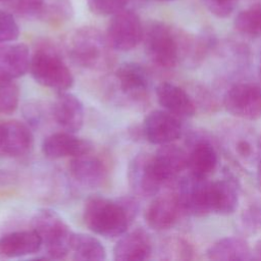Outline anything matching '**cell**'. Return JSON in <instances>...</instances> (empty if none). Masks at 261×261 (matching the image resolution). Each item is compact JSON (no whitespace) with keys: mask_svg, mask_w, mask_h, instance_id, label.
Listing matches in <instances>:
<instances>
[{"mask_svg":"<svg viewBox=\"0 0 261 261\" xmlns=\"http://www.w3.org/2000/svg\"><path fill=\"white\" fill-rule=\"evenodd\" d=\"M139 211V202L132 196L115 199L92 196L85 202L83 219L94 233L105 238H117L127 231Z\"/></svg>","mask_w":261,"mask_h":261,"instance_id":"1","label":"cell"},{"mask_svg":"<svg viewBox=\"0 0 261 261\" xmlns=\"http://www.w3.org/2000/svg\"><path fill=\"white\" fill-rule=\"evenodd\" d=\"M66 51L74 64L94 72H108L116 61L106 34L92 25L72 31L66 40Z\"/></svg>","mask_w":261,"mask_h":261,"instance_id":"2","label":"cell"},{"mask_svg":"<svg viewBox=\"0 0 261 261\" xmlns=\"http://www.w3.org/2000/svg\"><path fill=\"white\" fill-rule=\"evenodd\" d=\"M144 47L158 67L170 69L192 51V40L179 30L162 21H152L144 29Z\"/></svg>","mask_w":261,"mask_h":261,"instance_id":"3","label":"cell"},{"mask_svg":"<svg viewBox=\"0 0 261 261\" xmlns=\"http://www.w3.org/2000/svg\"><path fill=\"white\" fill-rule=\"evenodd\" d=\"M30 73L39 85L58 92L69 90L73 75L58 49L47 41L40 43L31 56Z\"/></svg>","mask_w":261,"mask_h":261,"instance_id":"4","label":"cell"},{"mask_svg":"<svg viewBox=\"0 0 261 261\" xmlns=\"http://www.w3.org/2000/svg\"><path fill=\"white\" fill-rule=\"evenodd\" d=\"M32 228L41 238L47 259L61 260L71 252L74 232L56 211L49 208L38 210L32 218Z\"/></svg>","mask_w":261,"mask_h":261,"instance_id":"5","label":"cell"},{"mask_svg":"<svg viewBox=\"0 0 261 261\" xmlns=\"http://www.w3.org/2000/svg\"><path fill=\"white\" fill-rule=\"evenodd\" d=\"M111 88L118 100L128 104H141L148 96L150 76L146 68L137 62L120 64L111 80Z\"/></svg>","mask_w":261,"mask_h":261,"instance_id":"6","label":"cell"},{"mask_svg":"<svg viewBox=\"0 0 261 261\" xmlns=\"http://www.w3.org/2000/svg\"><path fill=\"white\" fill-rule=\"evenodd\" d=\"M144 29L136 11L133 8H124L111 16L105 34L115 51L126 52L143 41Z\"/></svg>","mask_w":261,"mask_h":261,"instance_id":"7","label":"cell"},{"mask_svg":"<svg viewBox=\"0 0 261 261\" xmlns=\"http://www.w3.org/2000/svg\"><path fill=\"white\" fill-rule=\"evenodd\" d=\"M10 5L19 16L51 25L63 24L73 15L71 0H13Z\"/></svg>","mask_w":261,"mask_h":261,"instance_id":"8","label":"cell"},{"mask_svg":"<svg viewBox=\"0 0 261 261\" xmlns=\"http://www.w3.org/2000/svg\"><path fill=\"white\" fill-rule=\"evenodd\" d=\"M224 108L233 116L246 120L261 117V89L253 84H237L223 97Z\"/></svg>","mask_w":261,"mask_h":261,"instance_id":"9","label":"cell"},{"mask_svg":"<svg viewBox=\"0 0 261 261\" xmlns=\"http://www.w3.org/2000/svg\"><path fill=\"white\" fill-rule=\"evenodd\" d=\"M126 177L132 192L144 198L156 196L164 186L155 171L152 155L148 153H140L130 160Z\"/></svg>","mask_w":261,"mask_h":261,"instance_id":"10","label":"cell"},{"mask_svg":"<svg viewBox=\"0 0 261 261\" xmlns=\"http://www.w3.org/2000/svg\"><path fill=\"white\" fill-rule=\"evenodd\" d=\"M182 132L179 117L163 110H153L145 117L142 133L153 145H166L180 138Z\"/></svg>","mask_w":261,"mask_h":261,"instance_id":"11","label":"cell"},{"mask_svg":"<svg viewBox=\"0 0 261 261\" xmlns=\"http://www.w3.org/2000/svg\"><path fill=\"white\" fill-rule=\"evenodd\" d=\"M209 184L207 178L197 177L191 173L179 181L176 194L184 214L200 217L211 213Z\"/></svg>","mask_w":261,"mask_h":261,"instance_id":"12","label":"cell"},{"mask_svg":"<svg viewBox=\"0 0 261 261\" xmlns=\"http://www.w3.org/2000/svg\"><path fill=\"white\" fill-rule=\"evenodd\" d=\"M34 147V135L28 123L12 119L0 121V154L8 157L28 155Z\"/></svg>","mask_w":261,"mask_h":261,"instance_id":"13","label":"cell"},{"mask_svg":"<svg viewBox=\"0 0 261 261\" xmlns=\"http://www.w3.org/2000/svg\"><path fill=\"white\" fill-rule=\"evenodd\" d=\"M68 170L70 176L85 188H101L109 178L107 164L92 152L70 158Z\"/></svg>","mask_w":261,"mask_h":261,"instance_id":"14","label":"cell"},{"mask_svg":"<svg viewBox=\"0 0 261 261\" xmlns=\"http://www.w3.org/2000/svg\"><path fill=\"white\" fill-rule=\"evenodd\" d=\"M182 214L176 192L165 193L153 199L146 210L145 219L150 228L160 231L171 228Z\"/></svg>","mask_w":261,"mask_h":261,"instance_id":"15","label":"cell"},{"mask_svg":"<svg viewBox=\"0 0 261 261\" xmlns=\"http://www.w3.org/2000/svg\"><path fill=\"white\" fill-rule=\"evenodd\" d=\"M43 154L52 160L61 158H73L90 153L94 149L91 141L76 137L73 133L59 132L49 135L41 146Z\"/></svg>","mask_w":261,"mask_h":261,"instance_id":"16","label":"cell"},{"mask_svg":"<svg viewBox=\"0 0 261 261\" xmlns=\"http://www.w3.org/2000/svg\"><path fill=\"white\" fill-rule=\"evenodd\" d=\"M52 105L53 120L65 132L77 133L84 125L85 108L74 94L58 92Z\"/></svg>","mask_w":261,"mask_h":261,"instance_id":"17","label":"cell"},{"mask_svg":"<svg viewBox=\"0 0 261 261\" xmlns=\"http://www.w3.org/2000/svg\"><path fill=\"white\" fill-rule=\"evenodd\" d=\"M153 250L149 233L139 227L124 232L113 247L115 261H144L151 257Z\"/></svg>","mask_w":261,"mask_h":261,"instance_id":"18","label":"cell"},{"mask_svg":"<svg viewBox=\"0 0 261 261\" xmlns=\"http://www.w3.org/2000/svg\"><path fill=\"white\" fill-rule=\"evenodd\" d=\"M152 160L155 171L163 185L171 181L188 168V153L173 143L161 145L152 155Z\"/></svg>","mask_w":261,"mask_h":261,"instance_id":"19","label":"cell"},{"mask_svg":"<svg viewBox=\"0 0 261 261\" xmlns=\"http://www.w3.org/2000/svg\"><path fill=\"white\" fill-rule=\"evenodd\" d=\"M31 53L23 43L0 44V77L16 80L30 70Z\"/></svg>","mask_w":261,"mask_h":261,"instance_id":"20","label":"cell"},{"mask_svg":"<svg viewBox=\"0 0 261 261\" xmlns=\"http://www.w3.org/2000/svg\"><path fill=\"white\" fill-rule=\"evenodd\" d=\"M41 248V238L33 228L11 231L0 238V257L2 258H18L36 254Z\"/></svg>","mask_w":261,"mask_h":261,"instance_id":"21","label":"cell"},{"mask_svg":"<svg viewBox=\"0 0 261 261\" xmlns=\"http://www.w3.org/2000/svg\"><path fill=\"white\" fill-rule=\"evenodd\" d=\"M158 103L166 111L178 117H191L196 112V105L190 95L180 87L164 82L156 87Z\"/></svg>","mask_w":261,"mask_h":261,"instance_id":"22","label":"cell"},{"mask_svg":"<svg viewBox=\"0 0 261 261\" xmlns=\"http://www.w3.org/2000/svg\"><path fill=\"white\" fill-rule=\"evenodd\" d=\"M209 199L211 213L218 215L232 214L237 210L239 203L237 182L230 178L210 181Z\"/></svg>","mask_w":261,"mask_h":261,"instance_id":"23","label":"cell"},{"mask_svg":"<svg viewBox=\"0 0 261 261\" xmlns=\"http://www.w3.org/2000/svg\"><path fill=\"white\" fill-rule=\"evenodd\" d=\"M206 256L215 261H249L255 259L249 244L239 237H225L212 244Z\"/></svg>","mask_w":261,"mask_h":261,"instance_id":"24","label":"cell"},{"mask_svg":"<svg viewBox=\"0 0 261 261\" xmlns=\"http://www.w3.org/2000/svg\"><path fill=\"white\" fill-rule=\"evenodd\" d=\"M218 156L213 145L207 140H198L188 153V169L191 174L207 178L216 168Z\"/></svg>","mask_w":261,"mask_h":261,"instance_id":"25","label":"cell"},{"mask_svg":"<svg viewBox=\"0 0 261 261\" xmlns=\"http://www.w3.org/2000/svg\"><path fill=\"white\" fill-rule=\"evenodd\" d=\"M71 252L73 260L100 261L106 259V249L95 237L74 232L71 242Z\"/></svg>","mask_w":261,"mask_h":261,"instance_id":"26","label":"cell"},{"mask_svg":"<svg viewBox=\"0 0 261 261\" xmlns=\"http://www.w3.org/2000/svg\"><path fill=\"white\" fill-rule=\"evenodd\" d=\"M233 25L242 35L253 38L261 36V3L242 10L236 16Z\"/></svg>","mask_w":261,"mask_h":261,"instance_id":"27","label":"cell"},{"mask_svg":"<svg viewBox=\"0 0 261 261\" xmlns=\"http://www.w3.org/2000/svg\"><path fill=\"white\" fill-rule=\"evenodd\" d=\"M22 116L32 129L44 127L52 118V105L41 100H32L22 107Z\"/></svg>","mask_w":261,"mask_h":261,"instance_id":"28","label":"cell"},{"mask_svg":"<svg viewBox=\"0 0 261 261\" xmlns=\"http://www.w3.org/2000/svg\"><path fill=\"white\" fill-rule=\"evenodd\" d=\"M161 254L167 260H190L194 257V248L186 239L171 237L163 243Z\"/></svg>","mask_w":261,"mask_h":261,"instance_id":"29","label":"cell"},{"mask_svg":"<svg viewBox=\"0 0 261 261\" xmlns=\"http://www.w3.org/2000/svg\"><path fill=\"white\" fill-rule=\"evenodd\" d=\"M19 102V88L13 80L0 77V114H11Z\"/></svg>","mask_w":261,"mask_h":261,"instance_id":"30","label":"cell"},{"mask_svg":"<svg viewBox=\"0 0 261 261\" xmlns=\"http://www.w3.org/2000/svg\"><path fill=\"white\" fill-rule=\"evenodd\" d=\"M243 231L248 234L261 231V204L252 203L248 205L240 216Z\"/></svg>","mask_w":261,"mask_h":261,"instance_id":"31","label":"cell"},{"mask_svg":"<svg viewBox=\"0 0 261 261\" xmlns=\"http://www.w3.org/2000/svg\"><path fill=\"white\" fill-rule=\"evenodd\" d=\"M87 4L92 13L100 16H112L128 8V0H87Z\"/></svg>","mask_w":261,"mask_h":261,"instance_id":"32","label":"cell"},{"mask_svg":"<svg viewBox=\"0 0 261 261\" xmlns=\"http://www.w3.org/2000/svg\"><path fill=\"white\" fill-rule=\"evenodd\" d=\"M19 27L12 13L0 10V44L10 43L17 40Z\"/></svg>","mask_w":261,"mask_h":261,"instance_id":"33","label":"cell"},{"mask_svg":"<svg viewBox=\"0 0 261 261\" xmlns=\"http://www.w3.org/2000/svg\"><path fill=\"white\" fill-rule=\"evenodd\" d=\"M203 6L216 17L229 16L238 3V0H200Z\"/></svg>","mask_w":261,"mask_h":261,"instance_id":"34","label":"cell"},{"mask_svg":"<svg viewBox=\"0 0 261 261\" xmlns=\"http://www.w3.org/2000/svg\"><path fill=\"white\" fill-rule=\"evenodd\" d=\"M252 137L245 135L238 137V139L233 143V150L239 159H242L245 162L254 161L256 155V145L254 143V138L250 140Z\"/></svg>","mask_w":261,"mask_h":261,"instance_id":"35","label":"cell"},{"mask_svg":"<svg viewBox=\"0 0 261 261\" xmlns=\"http://www.w3.org/2000/svg\"><path fill=\"white\" fill-rule=\"evenodd\" d=\"M15 180V175L8 170L0 169V186H6Z\"/></svg>","mask_w":261,"mask_h":261,"instance_id":"36","label":"cell"},{"mask_svg":"<svg viewBox=\"0 0 261 261\" xmlns=\"http://www.w3.org/2000/svg\"><path fill=\"white\" fill-rule=\"evenodd\" d=\"M253 253H254V257H255V259H259V260H261V240H259V241L255 244V247H254Z\"/></svg>","mask_w":261,"mask_h":261,"instance_id":"37","label":"cell"},{"mask_svg":"<svg viewBox=\"0 0 261 261\" xmlns=\"http://www.w3.org/2000/svg\"><path fill=\"white\" fill-rule=\"evenodd\" d=\"M258 179H259V182L261 185V162H260V164L258 166Z\"/></svg>","mask_w":261,"mask_h":261,"instance_id":"38","label":"cell"},{"mask_svg":"<svg viewBox=\"0 0 261 261\" xmlns=\"http://www.w3.org/2000/svg\"><path fill=\"white\" fill-rule=\"evenodd\" d=\"M12 1H13V0H0V2H2V3H8V4H10Z\"/></svg>","mask_w":261,"mask_h":261,"instance_id":"39","label":"cell"},{"mask_svg":"<svg viewBox=\"0 0 261 261\" xmlns=\"http://www.w3.org/2000/svg\"><path fill=\"white\" fill-rule=\"evenodd\" d=\"M155 1H160V2H170V1H174V0H155Z\"/></svg>","mask_w":261,"mask_h":261,"instance_id":"40","label":"cell"},{"mask_svg":"<svg viewBox=\"0 0 261 261\" xmlns=\"http://www.w3.org/2000/svg\"><path fill=\"white\" fill-rule=\"evenodd\" d=\"M259 75H260V80H261V66H260V72H259Z\"/></svg>","mask_w":261,"mask_h":261,"instance_id":"41","label":"cell"}]
</instances>
